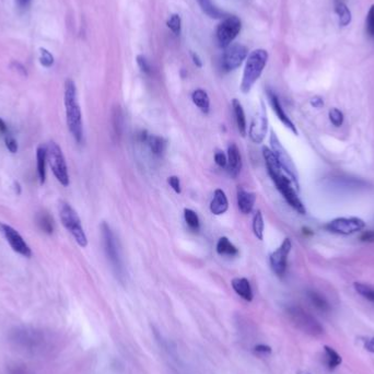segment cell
<instances>
[{
	"label": "cell",
	"mask_w": 374,
	"mask_h": 374,
	"mask_svg": "<svg viewBox=\"0 0 374 374\" xmlns=\"http://www.w3.org/2000/svg\"><path fill=\"white\" fill-rule=\"evenodd\" d=\"M64 102L66 108L67 126L76 142L80 144L83 139V124L81 108L78 102L77 88L72 79H67L65 82Z\"/></svg>",
	"instance_id": "1"
},
{
	"label": "cell",
	"mask_w": 374,
	"mask_h": 374,
	"mask_svg": "<svg viewBox=\"0 0 374 374\" xmlns=\"http://www.w3.org/2000/svg\"><path fill=\"white\" fill-rule=\"evenodd\" d=\"M267 172L272 182L275 183L277 190L283 195V197L289 204V206L292 207L300 215H306L307 209L298 196L297 189H295L290 177L285 173L282 167L278 165L271 166L267 169Z\"/></svg>",
	"instance_id": "2"
},
{
	"label": "cell",
	"mask_w": 374,
	"mask_h": 374,
	"mask_svg": "<svg viewBox=\"0 0 374 374\" xmlns=\"http://www.w3.org/2000/svg\"><path fill=\"white\" fill-rule=\"evenodd\" d=\"M268 60L267 51L259 49L251 52L247 56L242 81H241V91L248 93L252 90L253 85L260 79Z\"/></svg>",
	"instance_id": "3"
},
{
	"label": "cell",
	"mask_w": 374,
	"mask_h": 374,
	"mask_svg": "<svg viewBox=\"0 0 374 374\" xmlns=\"http://www.w3.org/2000/svg\"><path fill=\"white\" fill-rule=\"evenodd\" d=\"M101 235H102L103 247L107 260L110 261L116 277L120 280H123L125 276V268L120 244L111 227L106 222L101 223Z\"/></svg>",
	"instance_id": "4"
},
{
	"label": "cell",
	"mask_w": 374,
	"mask_h": 374,
	"mask_svg": "<svg viewBox=\"0 0 374 374\" xmlns=\"http://www.w3.org/2000/svg\"><path fill=\"white\" fill-rule=\"evenodd\" d=\"M287 315L297 329L312 337H321L324 335V327L307 310L299 306L287 308Z\"/></svg>",
	"instance_id": "5"
},
{
	"label": "cell",
	"mask_w": 374,
	"mask_h": 374,
	"mask_svg": "<svg viewBox=\"0 0 374 374\" xmlns=\"http://www.w3.org/2000/svg\"><path fill=\"white\" fill-rule=\"evenodd\" d=\"M59 217L62 225L72 235L80 247L84 248L88 246V238L85 236L82 228V223L76 210L67 202H60L59 205Z\"/></svg>",
	"instance_id": "6"
},
{
	"label": "cell",
	"mask_w": 374,
	"mask_h": 374,
	"mask_svg": "<svg viewBox=\"0 0 374 374\" xmlns=\"http://www.w3.org/2000/svg\"><path fill=\"white\" fill-rule=\"evenodd\" d=\"M48 162L50 163L52 172L57 178V181L62 186H68L69 174L65 155L62 153L59 145L55 142H51L48 145Z\"/></svg>",
	"instance_id": "7"
},
{
	"label": "cell",
	"mask_w": 374,
	"mask_h": 374,
	"mask_svg": "<svg viewBox=\"0 0 374 374\" xmlns=\"http://www.w3.org/2000/svg\"><path fill=\"white\" fill-rule=\"evenodd\" d=\"M269 143H270V148H271L270 150L272 151V153L275 154V157L280 165V167L283 168L285 173L290 177V180L292 181L293 185L295 186V189L299 190V180H298L297 169H295V166L290 157V154L287 152L285 147L282 145V143H280V140L278 139L277 135L275 134V131H271Z\"/></svg>",
	"instance_id": "8"
},
{
	"label": "cell",
	"mask_w": 374,
	"mask_h": 374,
	"mask_svg": "<svg viewBox=\"0 0 374 374\" xmlns=\"http://www.w3.org/2000/svg\"><path fill=\"white\" fill-rule=\"evenodd\" d=\"M364 227L365 222L358 217L336 218V219L327 222L324 225L326 231L334 233V235H340V236L354 235V233L362 231Z\"/></svg>",
	"instance_id": "9"
},
{
	"label": "cell",
	"mask_w": 374,
	"mask_h": 374,
	"mask_svg": "<svg viewBox=\"0 0 374 374\" xmlns=\"http://www.w3.org/2000/svg\"><path fill=\"white\" fill-rule=\"evenodd\" d=\"M242 29V22L237 15H229L217 28V41L221 48H228Z\"/></svg>",
	"instance_id": "10"
},
{
	"label": "cell",
	"mask_w": 374,
	"mask_h": 374,
	"mask_svg": "<svg viewBox=\"0 0 374 374\" xmlns=\"http://www.w3.org/2000/svg\"><path fill=\"white\" fill-rule=\"evenodd\" d=\"M0 233H2L3 237L15 253L20 254L23 257H27V259H30L32 256V249L30 248L20 233L12 228L11 225L0 221Z\"/></svg>",
	"instance_id": "11"
},
{
	"label": "cell",
	"mask_w": 374,
	"mask_h": 374,
	"mask_svg": "<svg viewBox=\"0 0 374 374\" xmlns=\"http://www.w3.org/2000/svg\"><path fill=\"white\" fill-rule=\"evenodd\" d=\"M247 49L244 45L236 43L230 44L228 48H225L222 57V67L225 72H232L239 68L242 62L247 58Z\"/></svg>",
	"instance_id": "12"
},
{
	"label": "cell",
	"mask_w": 374,
	"mask_h": 374,
	"mask_svg": "<svg viewBox=\"0 0 374 374\" xmlns=\"http://www.w3.org/2000/svg\"><path fill=\"white\" fill-rule=\"evenodd\" d=\"M292 248V242L290 239H285L284 242L282 243L275 252H272L270 255V266L272 271L275 272V275L278 277H284L287 270V265H288V256H289Z\"/></svg>",
	"instance_id": "13"
},
{
	"label": "cell",
	"mask_w": 374,
	"mask_h": 374,
	"mask_svg": "<svg viewBox=\"0 0 374 374\" xmlns=\"http://www.w3.org/2000/svg\"><path fill=\"white\" fill-rule=\"evenodd\" d=\"M268 129V119L267 113L265 110L257 113L251 123V126L248 129V136L251 140L255 144H262L264 142L265 137H266Z\"/></svg>",
	"instance_id": "14"
},
{
	"label": "cell",
	"mask_w": 374,
	"mask_h": 374,
	"mask_svg": "<svg viewBox=\"0 0 374 374\" xmlns=\"http://www.w3.org/2000/svg\"><path fill=\"white\" fill-rule=\"evenodd\" d=\"M267 96H268V99H269V102H270L272 110H274V112L276 113L279 121L282 122L288 129H290L294 135H298L297 127H295V125L293 124V122L290 120L289 116H288L287 113L285 112L284 107H283L282 103H280V100L277 97L276 93L274 91L268 90L267 91Z\"/></svg>",
	"instance_id": "15"
},
{
	"label": "cell",
	"mask_w": 374,
	"mask_h": 374,
	"mask_svg": "<svg viewBox=\"0 0 374 374\" xmlns=\"http://www.w3.org/2000/svg\"><path fill=\"white\" fill-rule=\"evenodd\" d=\"M228 163H227V169L228 173L231 177H237L241 170H242V157H241V152L238 146L232 143L228 147Z\"/></svg>",
	"instance_id": "16"
},
{
	"label": "cell",
	"mask_w": 374,
	"mask_h": 374,
	"mask_svg": "<svg viewBox=\"0 0 374 374\" xmlns=\"http://www.w3.org/2000/svg\"><path fill=\"white\" fill-rule=\"evenodd\" d=\"M237 196H238V207L240 209V212L243 215L251 214L257 199L256 194L252 192H247L243 189H239Z\"/></svg>",
	"instance_id": "17"
},
{
	"label": "cell",
	"mask_w": 374,
	"mask_h": 374,
	"mask_svg": "<svg viewBox=\"0 0 374 374\" xmlns=\"http://www.w3.org/2000/svg\"><path fill=\"white\" fill-rule=\"evenodd\" d=\"M229 208V201L227 195L221 190L217 189L214 193V198L210 202V212L216 216H221L227 213Z\"/></svg>",
	"instance_id": "18"
},
{
	"label": "cell",
	"mask_w": 374,
	"mask_h": 374,
	"mask_svg": "<svg viewBox=\"0 0 374 374\" xmlns=\"http://www.w3.org/2000/svg\"><path fill=\"white\" fill-rule=\"evenodd\" d=\"M233 290L243 300L251 302L253 300V290L251 284L246 278H235L231 282Z\"/></svg>",
	"instance_id": "19"
},
{
	"label": "cell",
	"mask_w": 374,
	"mask_h": 374,
	"mask_svg": "<svg viewBox=\"0 0 374 374\" xmlns=\"http://www.w3.org/2000/svg\"><path fill=\"white\" fill-rule=\"evenodd\" d=\"M46 162H48V147L40 145L36 149V168L41 185L46 181Z\"/></svg>",
	"instance_id": "20"
},
{
	"label": "cell",
	"mask_w": 374,
	"mask_h": 374,
	"mask_svg": "<svg viewBox=\"0 0 374 374\" xmlns=\"http://www.w3.org/2000/svg\"><path fill=\"white\" fill-rule=\"evenodd\" d=\"M146 144L148 145V147H149L150 151L152 152L153 155H155V157H162V155L165 154L167 151L168 143L163 137L149 134L147 137Z\"/></svg>",
	"instance_id": "21"
},
{
	"label": "cell",
	"mask_w": 374,
	"mask_h": 374,
	"mask_svg": "<svg viewBox=\"0 0 374 374\" xmlns=\"http://www.w3.org/2000/svg\"><path fill=\"white\" fill-rule=\"evenodd\" d=\"M232 107H233V112H235L236 122H237L240 134H241V136L245 137L246 132H247V124H246V118H245L243 106L240 103L239 100L235 99L232 101Z\"/></svg>",
	"instance_id": "22"
},
{
	"label": "cell",
	"mask_w": 374,
	"mask_h": 374,
	"mask_svg": "<svg viewBox=\"0 0 374 374\" xmlns=\"http://www.w3.org/2000/svg\"><path fill=\"white\" fill-rule=\"evenodd\" d=\"M307 297H308L309 301L311 302V305L313 306L316 310H318L319 312H323V313H329V312L331 311L330 303L326 300V298L323 294H321L315 290H309L307 292Z\"/></svg>",
	"instance_id": "23"
},
{
	"label": "cell",
	"mask_w": 374,
	"mask_h": 374,
	"mask_svg": "<svg viewBox=\"0 0 374 374\" xmlns=\"http://www.w3.org/2000/svg\"><path fill=\"white\" fill-rule=\"evenodd\" d=\"M192 100H193V103L196 105L202 113H205V114L209 113L210 99H209L208 93L205 90H202V89L195 90L192 93Z\"/></svg>",
	"instance_id": "24"
},
{
	"label": "cell",
	"mask_w": 374,
	"mask_h": 374,
	"mask_svg": "<svg viewBox=\"0 0 374 374\" xmlns=\"http://www.w3.org/2000/svg\"><path fill=\"white\" fill-rule=\"evenodd\" d=\"M217 253L220 256L235 257L239 255L238 247L233 244L227 237H222L217 242Z\"/></svg>",
	"instance_id": "25"
},
{
	"label": "cell",
	"mask_w": 374,
	"mask_h": 374,
	"mask_svg": "<svg viewBox=\"0 0 374 374\" xmlns=\"http://www.w3.org/2000/svg\"><path fill=\"white\" fill-rule=\"evenodd\" d=\"M36 222L40 229L43 232L48 233V235H52L54 232V229H55V224H54L53 218L48 213L38 214L36 217Z\"/></svg>",
	"instance_id": "26"
},
{
	"label": "cell",
	"mask_w": 374,
	"mask_h": 374,
	"mask_svg": "<svg viewBox=\"0 0 374 374\" xmlns=\"http://www.w3.org/2000/svg\"><path fill=\"white\" fill-rule=\"evenodd\" d=\"M324 352H325V357H326V364L327 368L330 370H335L338 365L341 364L342 359L340 355H338L333 348H331L330 346H325L324 347Z\"/></svg>",
	"instance_id": "27"
},
{
	"label": "cell",
	"mask_w": 374,
	"mask_h": 374,
	"mask_svg": "<svg viewBox=\"0 0 374 374\" xmlns=\"http://www.w3.org/2000/svg\"><path fill=\"white\" fill-rule=\"evenodd\" d=\"M335 11H336L339 18V25L341 27H347L350 22H352V12H350L349 8L342 3L338 2L335 7Z\"/></svg>",
	"instance_id": "28"
},
{
	"label": "cell",
	"mask_w": 374,
	"mask_h": 374,
	"mask_svg": "<svg viewBox=\"0 0 374 374\" xmlns=\"http://www.w3.org/2000/svg\"><path fill=\"white\" fill-rule=\"evenodd\" d=\"M201 10L204 11L208 17L214 19H219L223 15V12L212 3V0H197Z\"/></svg>",
	"instance_id": "29"
},
{
	"label": "cell",
	"mask_w": 374,
	"mask_h": 374,
	"mask_svg": "<svg viewBox=\"0 0 374 374\" xmlns=\"http://www.w3.org/2000/svg\"><path fill=\"white\" fill-rule=\"evenodd\" d=\"M264 230H265V223L263 214L261 210H257L253 217V232L255 237L260 241H263L264 239Z\"/></svg>",
	"instance_id": "30"
},
{
	"label": "cell",
	"mask_w": 374,
	"mask_h": 374,
	"mask_svg": "<svg viewBox=\"0 0 374 374\" xmlns=\"http://www.w3.org/2000/svg\"><path fill=\"white\" fill-rule=\"evenodd\" d=\"M354 289L358 294H360L362 298L374 303V288L372 286L363 283H355Z\"/></svg>",
	"instance_id": "31"
},
{
	"label": "cell",
	"mask_w": 374,
	"mask_h": 374,
	"mask_svg": "<svg viewBox=\"0 0 374 374\" xmlns=\"http://www.w3.org/2000/svg\"><path fill=\"white\" fill-rule=\"evenodd\" d=\"M184 218L187 225L193 230V231H198L200 228V221L198 215L194 212L192 209L185 208L184 209Z\"/></svg>",
	"instance_id": "32"
},
{
	"label": "cell",
	"mask_w": 374,
	"mask_h": 374,
	"mask_svg": "<svg viewBox=\"0 0 374 374\" xmlns=\"http://www.w3.org/2000/svg\"><path fill=\"white\" fill-rule=\"evenodd\" d=\"M167 26L175 35L180 34L181 30H182V19L180 15H178L177 13L171 14L167 21Z\"/></svg>",
	"instance_id": "33"
},
{
	"label": "cell",
	"mask_w": 374,
	"mask_h": 374,
	"mask_svg": "<svg viewBox=\"0 0 374 374\" xmlns=\"http://www.w3.org/2000/svg\"><path fill=\"white\" fill-rule=\"evenodd\" d=\"M112 123H113V128L115 131V135L120 137L123 131V113L121 111V107H115V110L113 112Z\"/></svg>",
	"instance_id": "34"
},
{
	"label": "cell",
	"mask_w": 374,
	"mask_h": 374,
	"mask_svg": "<svg viewBox=\"0 0 374 374\" xmlns=\"http://www.w3.org/2000/svg\"><path fill=\"white\" fill-rule=\"evenodd\" d=\"M329 116H330L331 123L334 125L335 127H340L341 125L344 124V121H345L344 114H342V112L340 110H338V108L334 107V108H332V110H330Z\"/></svg>",
	"instance_id": "35"
},
{
	"label": "cell",
	"mask_w": 374,
	"mask_h": 374,
	"mask_svg": "<svg viewBox=\"0 0 374 374\" xmlns=\"http://www.w3.org/2000/svg\"><path fill=\"white\" fill-rule=\"evenodd\" d=\"M40 62L42 66L50 68L54 65V56L48 50L40 49Z\"/></svg>",
	"instance_id": "36"
},
{
	"label": "cell",
	"mask_w": 374,
	"mask_h": 374,
	"mask_svg": "<svg viewBox=\"0 0 374 374\" xmlns=\"http://www.w3.org/2000/svg\"><path fill=\"white\" fill-rule=\"evenodd\" d=\"M137 64L140 68V70L146 75H150L151 74V67H150V64L149 61L147 60V58L144 56V55H138L137 58Z\"/></svg>",
	"instance_id": "37"
},
{
	"label": "cell",
	"mask_w": 374,
	"mask_h": 374,
	"mask_svg": "<svg viewBox=\"0 0 374 374\" xmlns=\"http://www.w3.org/2000/svg\"><path fill=\"white\" fill-rule=\"evenodd\" d=\"M367 32L370 36L374 37V5L371 6L367 15Z\"/></svg>",
	"instance_id": "38"
},
{
	"label": "cell",
	"mask_w": 374,
	"mask_h": 374,
	"mask_svg": "<svg viewBox=\"0 0 374 374\" xmlns=\"http://www.w3.org/2000/svg\"><path fill=\"white\" fill-rule=\"evenodd\" d=\"M5 144H6V148L8 150H9V152H11V153H17L18 152L19 146H18L17 140L14 139V137H12L10 135H6Z\"/></svg>",
	"instance_id": "39"
},
{
	"label": "cell",
	"mask_w": 374,
	"mask_h": 374,
	"mask_svg": "<svg viewBox=\"0 0 374 374\" xmlns=\"http://www.w3.org/2000/svg\"><path fill=\"white\" fill-rule=\"evenodd\" d=\"M168 183L169 185L172 187V190L176 193V194H181L182 193V186H181V181L180 178L177 176H170L168 177Z\"/></svg>",
	"instance_id": "40"
},
{
	"label": "cell",
	"mask_w": 374,
	"mask_h": 374,
	"mask_svg": "<svg viewBox=\"0 0 374 374\" xmlns=\"http://www.w3.org/2000/svg\"><path fill=\"white\" fill-rule=\"evenodd\" d=\"M215 162L218 167L227 168V163H228L227 155L223 153V151H217L215 153Z\"/></svg>",
	"instance_id": "41"
},
{
	"label": "cell",
	"mask_w": 374,
	"mask_h": 374,
	"mask_svg": "<svg viewBox=\"0 0 374 374\" xmlns=\"http://www.w3.org/2000/svg\"><path fill=\"white\" fill-rule=\"evenodd\" d=\"M360 241L361 242H367V243L374 242V231L373 230L364 231L360 236Z\"/></svg>",
	"instance_id": "42"
},
{
	"label": "cell",
	"mask_w": 374,
	"mask_h": 374,
	"mask_svg": "<svg viewBox=\"0 0 374 374\" xmlns=\"http://www.w3.org/2000/svg\"><path fill=\"white\" fill-rule=\"evenodd\" d=\"M255 353L259 355H269L271 353V348L266 345H257L255 347Z\"/></svg>",
	"instance_id": "43"
},
{
	"label": "cell",
	"mask_w": 374,
	"mask_h": 374,
	"mask_svg": "<svg viewBox=\"0 0 374 374\" xmlns=\"http://www.w3.org/2000/svg\"><path fill=\"white\" fill-rule=\"evenodd\" d=\"M311 105L315 108H321L324 106V100L321 97H314L311 100Z\"/></svg>",
	"instance_id": "44"
},
{
	"label": "cell",
	"mask_w": 374,
	"mask_h": 374,
	"mask_svg": "<svg viewBox=\"0 0 374 374\" xmlns=\"http://www.w3.org/2000/svg\"><path fill=\"white\" fill-rule=\"evenodd\" d=\"M191 57H192V60H193V62H194V65H195V66L198 67V68H201V67H202V61H201L200 57L198 56V54H197V53L191 52Z\"/></svg>",
	"instance_id": "45"
},
{
	"label": "cell",
	"mask_w": 374,
	"mask_h": 374,
	"mask_svg": "<svg viewBox=\"0 0 374 374\" xmlns=\"http://www.w3.org/2000/svg\"><path fill=\"white\" fill-rule=\"evenodd\" d=\"M364 348L365 350H368V352L374 354V337L369 338L364 341Z\"/></svg>",
	"instance_id": "46"
},
{
	"label": "cell",
	"mask_w": 374,
	"mask_h": 374,
	"mask_svg": "<svg viewBox=\"0 0 374 374\" xmlns=\"http://www.w3.org/2000/svg\"><path fill=\"white\" fill-rule=\"evenodd\" d=\"M7 131H8L7 124H6V122L2 118H0V134H2V135H7Z\"/></svg>",
	"instance_id": "47"
},
{
	"label": "cell",
	"mask_w": 374,
	"mask_h": 374,
	"mask_svg": "<svg viewBox=\"0 0 374 374\" xmlns=\"http://www.w3.org/2000/svg\"><path fill=\"white\" fill-rule=\"evenodd\" d=\"M13 65H14V67H15V69H17L19 73H21V75H23V76H27V70H26V68L23 67L21 64H19V62H14Z\"/></svg>",
	"instance_id": "48"
},
{
	"label": "cell",
	"mask_w": 374,
	"mask_h": 374,
	"mask_svg": "<svg viewBox=\"0 0 374 374\" xmlns=\"http://www.w3.org/2000/svg\"><path fill=\"white\" fill-rule=\"evenodd\" d=\"M14 190H15V193H17L18 195L21 194V186H20L19 182H14Z\"/></svg>",
	"instance_id": "49"
},
{
	"label": "cell",
	"mask_w": 374,
	"mask_h": 374,
	"mask_svg": "<svg viewBox=\"0 0 374 374\" xmlns=\"http://www.w3.org/2000/svg\"><path fill=\"white\" fill-rule=\"evenodd\" d=\"M29 2H30V0H18V3H19V5H20V6H22V7H25V6H27V5L29 4Z\"/></svg>",
	"instance_id": "50"
},
{
	"label": "cell",
	"mask_w": 374,
	"mask_h": 374,
	"mask_svg": "<svg viewBox=\"0 0 374 374\" xmlns=\"http://www.w3.org/2000/svg\"><path fill=\"white\" fill-rule=\"evenodd\" d=\"M298 374H311V373L308 372V371H299Z\"/></svg>",
	"instance_id": "51"
}]
</instances>
